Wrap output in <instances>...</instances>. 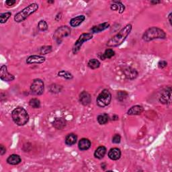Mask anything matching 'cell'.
<instances>
[{"label": "cell", "instance_id": "33", "mask_svg": "<svg viewBox=\"0 0 172 172\" xmlns=\"http://www.w3.org/2000/svg\"><path fill=\"white\" fill-rule=\"evenodd\" d=\"M118 95V99L120 100V101H123L124 100H125V99L127 98V96H128V93L126 92H123V91H120L118 92L117 93Z\"/></svg>", "mask_w": 172, "mask_h": 172}, {"label": "cell", "instance_id": "10", "mask_svg": "<svg viewBox=\"0 0 172 172\" xmlns=\"http://www.w3.org/2000/svg\"><path fill=\"white\" fill-rule=\"evenodd\" d=\"M171 88H167L165 90L163 91L160 98V101L162 104H168L171 101Z\"/></svg>", "mask_w": 172, "mask_h": 172}, {"label": "cell", "instance_id": "37", "mask_svg": "<svg viewBox=\"0 0 172 172\" xmlns=\"http://www.w3.org/2000/svg\"><path fill=\"white\" fill-rule=\"evenodd\" d=\"M6 147H4L3 145H0V154H1V155H4V153H6Z\"/></svg>", "mask_w": 172, "mask_h": 172}, {"label": "cell", "instance_id": "8", "mask_svg": "<svg viewBox=\"0 0 172 172\" xmlns=\"http://www.w3.org/2000/svg\"><path fill=\"white\" fill-rule=\"evenodd\" d=\"M45 85L44 82L40 79H34L31 86V92L35 94V95H42L44 92V88H45Z\"/></svg>", "mask_w": 172, "mask_h": 172}, {"label": "cell", "instance_id": "19", "mask_svg": "<svg viewBox=\"0 0 172 172\" xmlns=\"http://www.w3.org/2000/svg\"><path fill=\"white\" fill-rule=\"evenodd\" d=\"M109 27H110V24L108 22H104V23L99 24L98 26H93L91 29V31L92 32V33H98L105 31L106 29L108 28Z\"/></svg>", "mask_w": 172, "mask_h": 172}, {"label": "cell", "instance_id": "7", "mask_svg": "<svg viewBox=\"0 0 172 172\" xmlns=\"http://www.w3.org/2000/svg\"><path fill=\"white\" fill-rule=\"evenodd\" d=\"M92 38L93 35L91 33H84L81 34V35H80L78 40L75 42L74 46V48H73V53L74 54H76L80 50L81 46H82L83 43L84 42L91 40Z\"/></svg>", "mask_w": 172, "mask_h": 172}, {"label": "cell", "instance_id": "15", "mask_svg": "<svg viewBox=\"0 0 172 172\" xmlns=\"http://www.w3.org/2000/svg\"><path fill=\"white\" fill-rule=\"evenodd\" d=\"M91 147V142L88 139L83 138L79 141L78 147L81 150H86Z\"/></svg>", "mask_w": 172, "mask_h": 172}, {"label": "cell", "instance_id": "3", "mask_svg": "<svg viewBox=\"0 0 172 172\" xmlns=\"http://www.w3.org/2000/svg\"><path fill=\"white\" fill-rule=\"evenodd\" d=\"M38 9V5L36 3H33L30 4L26 7H25L22 11L19 12L18 13L15 15L14 20L16 22H22L24 20L26 19L29 16L32 14L33 13L35 12Z\"/></svg>", "mask_w": 172, "mask_h": 172}, {"label": "cell", "instance_id": "21", "mask_svg": "<svg viewBox=\"0 0 172 172\" xmlns=\"http://www.w3.org/2000/svg\"><path fill=\"white\" fill-rule=\"evenodd\" d=\"M106 153V148L104 146H100L96 150L95 153H94V156L96 158L99 159V160H101L103 157L105 156Z\"/></svg>", "mask_w": 172, "mask_h": 172}, {"label": "cell", "instance_id": "29", "mask_svg": "<svg viewBox=\"0 0 172 172\" xmlns=\"http://www.w3.org/2000/svg\"><path fill=\"white\" fill-rule=\"evenodd\" d=\"M12 14L11 12H6L3 14H0V20H1V23H5L7 22V20L10 18Z\"/></svg>", "mask_w": 172, "mask_h": 172}, {"label": "cell", "instance_id": "13", "mask_svg": "<svg viewBox=\"0 0 172 172\" xmlns=\"http://www.w3.org/2000/svg\"><path fill=\"white\" fill-rule=\"evenodd\" d=\"M125 76L129 79H134L138 75L137 71L131 67H127L123 70Z\"/></svg>", "mask_w": 172, "mask_h": 172}, {"label": "cell", "instance_id": "32", "mask_svg": "<svg viewBox=\"0 0 172 172\" xmlns=\"http://www.w3.org/2000/svg\"><path fill=\"white\" fill-rule=\"evenodd\" d=\"M52 50V46H43L41 49V55H46L51 52Z\"/></svg>", "mask_w": 172, "mask_h": 172}, {"label": "cell", "instance_id": "5", "mask_svg": "<svg viewBox=\"0 0 172 172\" xmlns=\"http://www.w3.org/2000/svg\"><path fill=\"white\" fill-rule=\"evenodd\" d=\"M112 99V95L108 89H104L99 94L96 102L98 106L104 108L110 104Z\"/></svg>", "mask_w": 172, "mask_h": 172}, {"label": "cell", "instance_id": "38", "mask_svg": "<svg viewBox=\"0 0 172 172\" xmlns=\"http://www.w3.org/2000/svg\"><path fill=\"white\" fill-rule=\"evenodd\" d=\"M171 13H170V15H169V16H168V18H169V22H170V24H171Z\"/></svg>", "mask_w": 172, "mask_h": 172}, {"label": "cell", "instance_id": "27", "mask_svg": "<svg viewBox=\"0 0 172 172\" xmlns=\"http://www.w3.org/2000/svg\"><path fill=\"white\" fill-rule=\"evenodd\" d=\"M29 104L33 108H38L41 106V102L37 98H32L30 100Z\"/></svg>", "mask_w": 172, "mask_h": 172}, {"label": "cell", "instance_id": "1", "mask_svg": "<svg viewBox=\"0 0 172 172\" xmlns=\"http://www.w3.org/2000/svg\"><path fill=\"white\" fill-rule=\"evenodd\" d=\"M132 31V25L128 24L125 27L122 28L117 34L108 41L107 46L110 47L118 46L123 43L127 37L129 35Z\"/></svg>", "mask_w": 172, "mask_h": 172}, {"label": "cell", "instance_id": "39", "mask_svg": "<svg viewBox=\"0 0 172 172\" xmlns=\"http://www.w3.org/2000/svg\"><path fill=\"white\" fill-rule=\"evenodd\" d=\"M118 116H117V115L114 116V117L112 118V120H118Z\"/></svg>", "mask_w": 172, "mask_h": 172}, {"label": "cell", "instance_id": "14", "mask_svg": "<svg viewBox=\"0 0 172 172\" xmlns=\"http://www.w3.org/2000/svg\"><path fill=\"white\" fill-rule=\"evenodd\" d=\"M121 156V151L118 148L111 149L108 152V157L112 160H118Z\"/></svg>", "mask_w": 172, "mask_h": 172}, {"label": "cell", "instance_id": "6", "mask_svg": "<svg viewBox=\"0 0 172 172\" xmlns=\"http://www.w3.org/2000/svg\"><path fill=\"white\" fill-rule=\"evenodd\" d=\"M71 34V30L67 26H61L59 28L57 31H55L53 38L57 42V43L60 44V42H61L62 39L64 37H66L69 35Z\"/></svg>", "mask_w": 172, "mask_h": 172}, {"label": "cell", "instance_id": "12", "mask_svg": "<svg viewBox=\"0 0 172 172\" xmlns=\"http://www.w3.org/2000/svg\"><path fill=\"white\" fill-rule=\"evenodd\" d=\"M91 96L89 93L87 92L84 91L80 93L79 95V101L84 106H87L89 104V103L91 102Z\"/></svg>", "mask_w": 172, "mask_h": 172}, {"label": "cell", "instance_id": "35", "mask_svg": "<svg viewBox=\"0 0 172 172\" xmlns=\"http://www.w3.org/2000/svg\"><path fill=\"white\" fill-rule=\"evenodd\" d=\"M167 65V63L166 61H160V63H158L159 67L161 68V69L165 68Z\"/></svg>", "mask_w": 172, "mask_h": 172}, {"label": "cell", "instance_id": "11", "mask_svg": "<svg viewBox=\"0 0 172 172\" xmlns=\"http://www.w3.org/2000/svg\"><path fill=\"white\" fill-rule=\"evenodd\" d=\"M45 58L40 55H32L26 59L28 64H41L45 61Z\"/></svg>", "mask_w": 172, "mask_h": 172}, {"label": "cell", "instance_id": "23", "mask_svg": "<svg viewBox=\"0 0 172 172\" xmlns=\"http://www.w3.org/2000/svg\"><path fill=\"white\" fill-rule=\"evenodd\" d=\"M111 9L112 10H118L119 13L122 14L125 7L120 2H113V4L111 5Z\"/></svg>", "mask_w": 172, "mask_h": 172}, {"label": "cell", "instance_id": "2", "mask_svg": "<svg viewBox=\"0 0 172 172\" xmlns=\"http://www.w3.org/2000/svg\"><path fill=\"white\" fill-rule=\"evenodd\" d=\"M12 117L14 122L18 126H23L29 120V116L27 112L22 107H17L12 111Z\"/></svg>", "mask_w": 172, "mask_h": 172}, {"label": "cell", "instance_id": "17", "mask_svg": "<svg viewBox=\"0 0 172 172\" xmlns=\"http://www.w3.org/2000/svg\"><path fill=\"white\" fill-rule=\"evenodd\" d=\"M21 158L18 155L13 154L7 159V163L8 164L12 165H18L21 162Z\"/></svg>", "mask_w": 172, "mask_h": 172}, {"label": "cell", "instance_id": "26", "mask_svg": "<svg viewBox=\"0 0 172 172\" xmlns=\"http://www.w3.org/2000/svg\"><path fill=\"white\" fill-rule=\"evenodd\" d=\"M115 52L112 49H107L106 50L105 53L102 55L101 57L102 60H104L105 59H110L114 56Z\"/></svg>", "mask_w": 172, "mask_h": 172}, {"label": "cell", "instance_id": "28", "mask_svg": "<svg viewBox=\"0 0 172 172\" xmlns=\"http://www.w3.org/2000/svg\"><path fill=\"white\" fill-rule=\"evenodd\" d=\"M58 75L66 79H73V75L71 73L66 71H61L58 73Z\"/></svg>", "mask_w": 172, "mask_h": 172}, {"label": "cell", "instance_id": "20", "mask_svg": "<svg viewBox=\"0 0 172 172\" xmlns=\"http://www.w3.org/2000/svg\"><path fill=\"white\" fill-rule=\"evenodd\" d=\"M53 124L55 128L60 130V129H62L65 127L66 121L63 118H57L53 121Z\"/></svg>", "mask_w": 172, "mask_h": 172}, {"label": "cell", "instance_id": "18", "mask_svg": "<svg viewBox=\"0 0 172 172\" xmlns=\"http://www.w3.org/2000/svg\"><path fill=\"white\" fill-rule=\"evenodd\" d=\"M85 17L83 15L75 17V18H72L71 20L70 25L72 27H74V28L79 26L85 20Z\"/></svg>", "mask_w": 172, "mask_h": 172}, {"label": "cell", "instance_id": "22", "mask_svg": "<svg viewBox=\"0 0 172 172\" xmlns=\"http://www.w3.org/2000/svg\"><path fill=\"white\" fill-rule=\"evenodd\" d=\"M77 139V136L76 135L74 134V133H70L65 138V143L66 145L69 146L74 145L76 143Z\"/></svg>", "mask_w": 172, "mask_h": 172}, {"label": "cell", "instance_id": "9", "mask_svg": "<svg viewBox=\"0 0 172 172\" xmlns=\"http://www.w3.org/2000/svg\"><path fill=\"white\" fill-rule=\"evenodd\" d=\"M0 77L2 80L6 81H12L15 78L14 75L9 74L6 65H2L0 69Z\"/></svg>", "mask_w": 172, "mask_h": 172}, {"label": "cell", "instance_id": "25", "mask_svg": "<svg viewBox=\"0 0 172 172\" xmlns=\"http://www.w3.org/2000/svg\"><path fill=\"white\" fill-rule=\"evenodd\" d=\"M98 122L100 124H106L109 120V116L107 114H103L99 115L98 118Z\"/></svg>", "mask_w": 172, "mask_h": 172}, {"label": "cell", "instance_id": "16", "mask_svg": "<svg viewBox=\"0 0 172 172\" xmlns=\"http://www.w3.org/2000/svg\"><path fill=\"white\" fill-rule=\"evenodd\" d=\"M143 110H144V108L143 106L136 105L131 107V108L128 110L127 114L128 115H139L143 112Z\"/></svg>", "mask_w": 172, "mask_h": 172}, {"label": "cell", "instance_id": "24", "mask_svg": "<svg viewBox=\"0 0 172 172\" xmlns=\"http://www.w3.org/2000/svg\"><path fill=\"white\" fill-rule=\"evenodd\" d=\"M100 66V63L96 59H90L88 62V67L92 69H95Z\"/></svg>", "mask_w": 172, "mask_h": 172}, {"label": "cell", "instance_id": "30", "mask_svg": "<svg viewBox=\"0 0 172 172\" xmlns=\"http://www.w3.org/2000/svg\"><path fill=\"white\" fill-rule=\"evenodd\" d=\"M38 28L41 31H45L48 29V25L45 20H41L38 24Z\"/></svg>", "mask_w": 172, "mask_h": 172}, {"label": "cell", "instance_id": "31", "mask_svg": "<svg viewBox=\"0 0 172 172\" xmlns=\"http://www.w3.org/2000/svg\"><path fill=\"white\" fill-rule=\"evenodd\" d=\"M62 87L61 85H59L57 84H53L50 85V91L53 93H59L61 92Z\"/></svg>", "mask_w": 172, "mask_h": 172}, {"label": "cell", "instance_id": "34", "mask_svg": "<svg viewBox=\"0 0 172 172\" xmlns=\"http://www.w3.org/2000/svg\"><path fill=\"white\" fill-rule=\"evenodd\" d=\"M120 141H121V137H120V136L118 134L115 135L113 136V138H112V143H116V144L120 143Z\"/></svg>", "mask_w": 172, "mask_h": 172}, {"label": "cell", "instance_id": "4", "mask_svg": "<svg viewBox=\"0 0 172 172\" xmlns=\"http://www.w3.org/2000/svg\"><path fill=\"white\" fill-rule=\"evenodd\" d=\"M165 36L166 34L163 30L157 27H152L149 28L144 33L143 38L145 41L148 42L154 39H158V38H165Z\"/></svg>", "mask_w": 172, "mask_h": 172}, {"label": "cell", "instance_id": "36", "mask_svg": "<svg viewBox=\"0 0 172 172\" xmlns=\"http://www.w3.org/2000/svg\"><path fill=\"white\" fill-rule=\"evenodd\" d=\"M16 3L15 0H8V1L6 2V4L7 6H12Z\"/></svg>", "mask_w": 172, "mask_h": 172}]
</instances>
